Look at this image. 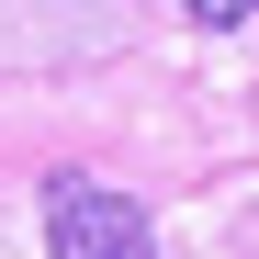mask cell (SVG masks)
Instances as JSON below:
<instances>
[{
  "instance_id": "6da1fadb",
  "label": "cell",
  "mask_w": 259,
  "mask_h": 259,
  "mask_svg": "<svg viewBox=\"0 0 259 259\" xmlns=\"http://www.w3.org/2000/svg\"><path fill=\"white\" fill-rule=\"evenodd\" d=\"M46 259H158V226L136 192L91 181V169H46Z\"/></svg>"
},
{
  "instance_id": "7a4b0ae2",
  "label": "cell",
  "mask_w": 259,
  "mask_h": 259,
  "mask_svg": "<svg viewBox=\"0 0 259 259\" xmlns=\"http://www.w3.org/2000/svg\"><path fill=\"white\" fill-rule=\"evenodd\" d=\"M181 12H192L203 34H226V23H248V12H259V0H181Z\"/></svg>"
}]
</instances>
